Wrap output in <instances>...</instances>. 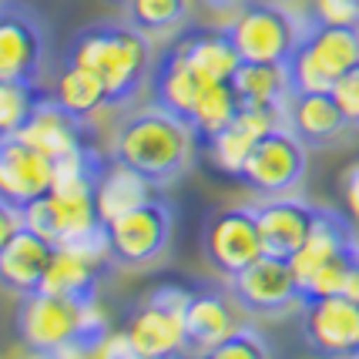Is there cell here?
Masks as SVG:
<instances>
[{"mask_svg":"<svg viewBox=\"0 0 359 359\" xmlns=\"http://www.w3.org/2000/svg\"><path fill=\"white\" fill-rule=\"evenodd\" d=\"M91 356H128L135 359V346H131V336H128V329H108L97 343L91 346Z\"/></svg>","mask_w":359,"mask_h":359,"instance_id":"34","label":"cell"},{"mask_svg":"<svg viewBox=\"0 0 359 359\" xmlns=\"http://www.w3.org/2000/svg\"><path fill=\"white\" fill-rule=\"evenodd\" d=\"M232 88L242 104L252 108H276L285 111L289 104V78L282 64H262V61H242L232 74Z\"/></svg>","mask_w":359,"mask_h":359,"instance_id":"25","label":"cell"},{"mask_svg":"<svg viewBox=\"0 0 359 359\" xmlns=\"http://www.w3.org/2000/svg\"><path fill=\"white\" fill-rule=\"evenodd\" d=\"M359 259V242L349 245L346 252H339L336 259H329L326 266H319L302 282V299H319V296H343V285H346V276L349 269L356 266Z\"/></svg>","mask_w":359,"mask_h":359,"instance_id":"30","label":"cell"},{"mask_svg":"<svg viewBox=\"0 0 359 359\" xmlns=\"http://www.w3.org/2000/svg\"><path fill=\"white\" fill-rule=\"evenodd\" d=\"M282 121H285V111L242 104V108H238V114H235L232 121L222 128L215 138L205 141L202 151L215 161V168H219V172L238 175V168H242L245 155L252 151V144L262 138V135H269L272 128H279Z\"/></svg>","mask_w":359,"mask_h":359,"instance_id":"15","label":"cell"},{"mask_svg":"<svg viewBox=\"0 0 359 359\" xmlns=\"http://www.w3.org/2000/svg\"><path fill=\"white\" fill-rule=\"evenodd\" d=\"M343 202H346L349 219L359 225V161L356 165H349L346 175H343Z\"/></svg>","mask_w":359,"mask_h":359,"instance_id":"35","label":"cell"},{"mask_svg":"<svg viewBox=\"0 0 359 359\" xmlns=\"http://www.w3.org/2000/svg\"><path fill=\"white\" fill-rule=\"evenodd\" d=\"M111 326L97 299L78 302V299L50 296L41 289L20 296L17 332L24 346L37 356H91V346Z\"/></svg>","mask_w":359,"mask_h":359,"instance_id":"3","label":"cell"},{"mask_svg":"<svg viewBox=\"0 0 359 359\" xmlns=\"http://www.w3.org/2000/svg\"><path fill=\"white\" fill-rule=\"evenodd\" d=\"M47 54V34L41 17L24 4L0 0V78L37 84Z\"/></svg>","mask_w":359,"mask_h":359,"instance_id":"11","label":"cell"},{"mask_svg":"<svg viewBox=\"0 0 359 359\" xmlns=\"http://www.w3.org/2000/svg\"><path fill=\"white\" fill-rule=\"evenodd\" d=\"M359 64V27L319 24L302 17V37L285 57L289 94L332 91V84Z\"/></svg>","mask_w":359,"mask_h":359,"instance_id":"4","label":"cell"},{"mask_svg":"<svg viewBox=\"0 0 359 359\" xmlns=\"http://www.w3.org/2000/svg\"><path fill=\"white\" fill-rule=\"evenodd\" d=\"M306 141L296 138V131L289 125L272 128L269 135L252 144L245 155L238 178L262 198H276V195H292L299 182L306 178Z\"/></svg>","mask_w":359,"mask_h":359,"instance_id":"7","label":"cell"},{"mask_svg":"<svg viewBox=\"0 0 359 359\" xmlns=\"http://www.w3.org/2000/svg\"><path fill=\"white\" fill-rule=\"evenodd\" d=\"M54 185V161L41 155L34 144L14 135L0 141V198L17 205H31L34 198L47 195Z\"/></svg>","mask_w":359,"mask_h":359,"instance_id":"13","label":"cell"},{"mask_svg":"<svg viewBox=\"0 0 359 359\" xmlns=\"http://www.w3.org/2000/svg\"><path fill=\"white\" fill-rule=\"evenodd\" d=\"M47 97L44 88L27 84V81H4L0 78V141L20 135L27 125L31 111Z\"/></svg>","mask_w":359,"mask_h":359,"instance_id":"29","label":"cell"},{"mask_svg":"<svg viewBox=\"0 0 359 359\" xmlns=\"http://www.w3.org/2000/svg\"><path fill=\"white\" fill-rule=\"evenodd\" d=\"M229 296L238 309L252 316H282L302 306V289L289 259L269 252L229 276Z\"/></svg>","mask_w":359,"mask_h":359,"instance_id":"9","label":"cell"},{"mask_svg":"<svg viewBox=\"0 0 359 359\" xmlns=\"http://www.w3.org/2000/svg\"><path fill=\"white\" fill-rule=\"evenodd\" d=\"M332 101L339 104V111H343L346 125L349 128H359V64L356 67H349L343 78L332 84Z\"/></svg>","mask_w":359,"mask_h":359,"instance_id":"33","label":"cell"},{"mask_svg":"<svg viewBox=\"0 0 359 359\" xmlns=\"http://www.w3.org/2000/svg\"><path fill=\"white\" fill-rule=\"evenodd\" d=\"M20 225H24V222H20V208L0 198V249L11 242V235H14Z\"/></svg>","mask_w":359,"mask_h":359,"instance_id":"36","label":"cell"},{"mask_svg":"<svg viewBox=\"0 0 359 359\" xmlns=\"http://www.w3.org/2000/svg\"><path fill=\"white\" fill-rule=\"evenodd\" d=\"M202 252L208 259V266L222 272L225 279L235 276L238 269H245L249 262H255L259 255H266L255 208H245V205L219 208L212 219L205 222Z\"/></svg>","mask_w":359,"mask_h":359,"instance_id":"10","label":"cell"},{"mask_svg":"<svg viewBox=\"0 0 359 359\" xmlns=\"http://www.w3.org/2000/svg\"><path fill=\"white\" fill-rule=\"evenodd\" d=\"M238 326L235 323L229 302L219 292H191L185 306V336H188V353L208 356L215 346Z\"/></svg>","mask_w":359,"mask_h":359,"instance_id":"24","label":"cell"},{"mask_svg":"<svg viewBox=\"0 0 359 359\" xmlns=\"http://www.w3.org/2000/svg\"><path fill=\"white\" fill-rule=\"evenodd\" d=\"M242 108L238 94H235L232 81H215V84H202V91L191 104V114H188V125L195 128V138H198V148L205 141H212L222 128L232 121Z\"/></svg>","mask_w":359,"mask_h":359,"instance_id":"26","label":"cell"},{"mask_svg":"<svg viewBox=\"0 0 359 359\" xmlns=\"http://www.w3.org/2000/svg\"><path fill=\"white\" fill-rule=\"evenodd\" d=\"M205 4H208L212 11H235L242 0H205Z\"/></svg>","mask_w":359,"mask_h":359,"instance_id":"37","label":"cell"},{"mask_svg":"<svg viewBox=\"0 0 359 359\" xmlns=\"http://www.w3.org/2000/svg\"><path fill=\"white\" fill-rule=\"evenodd\" d=\"M128 24H135L141 34L155 37H168L178 34V27L191 14V0H128Z\"/></svg>","mask_w":359,"mask_h":359,"instance_id":"28","label":"cell"},{"mask_svg":"<svg viewBox=\"0 0 359 359\" xmlns=\"http://www.w3.org/2000/svg\"><path fill=\"white\" fill-rule=\"evenodd\" d=\"M54 242L37 235L34 229L20 225L11 242L0 249V285L11 289L17 296H27V292H37L41 282H44V272L50 266V255H54Z\"/></svg>","mask_w":359,"mask_h":359,"instance_id":"17","label":"cell"},{"mask_svg":"<svg viewBox=\"0 0 359 359\" xmlns=\"http://www.w3.org/2000/svg\"><path fill=\"white\" fill-rule=\"evenodd\" d=\"M188 296H191L188 289L168 282V285H158L155 292L131 313L125 329L138 356L168 359L188 353V336H185Z\"/></svg>","mask_w":359,"mask_h":359,"instance_id":"6","label":"cell"},{"mask_svg":"<svg viewBox=\"0 0 359 359\" xmlns=\"http://www.w3.org/2000/svg\"><path fill=\"white\" fill-rule=\"evenodd\" d=\"M108 266H97L91 259H84L67 245H57L50 255V266L44 272L41 292L64 299H78V302H94L101 292V279H104Z\"/></svg>","mask_w":359,"mask_h":359,"instance_id":"23","label":"cell"},{"mask_svg":"<svg viewBox=\"0 0 359 359\" xmlns=\"http://www.w3.org/2000/svg\"><path fill=\"white\" fill-rule=\"evenodd\" d=\"M108 225V238H111V255H114V266L125 269H144L158 262L168 242H172V229H175V212L168 202L151 198V202L131 208L118 219L104 222Z\"/></svg>","mask_w":359,"mask_h":359,"instance_id":"8","label":"cell"},{"mask_svg":"<svg viewBox=\"0 0 359 359\" xmlns=\"http://www.w3.org/2000/svg\"><path fill=\"white\" fill-rule=\"evenodd\" d=\"M269 353H272V349H269L266 336H262L259 329L235 326L208 356L212 359H262V356H269Z\"/></svg>","mask_w":359,"mask_h":359,"instance_id":"31","label":"cell"},{"mask_svg":"<svg viewBox=\"0 0 359 359\" xmlns=\"http://www.w3.org/2000/svg\"><path fill=\"white\" fill-rule=\"evenodd\" d=\"M50 97L71 114H78V118H94L101 108H108V91H104L101 78L71 61L64 64V71L57 74L54 88H50Z\"/></svg>","mask_w":359,"mask_h":359,"instance_id":"27","label":"cell"},{"mask_svg":"<svg viewBox=\"0 0 359 359\" xmlns=\"http://www.w3.org/2000/svg\"><path fill=\"white\" fill-rule=\"evenodd\" d=\"M306 20L339 24V27H359V0H309Z\"/></svg>","mask_w":359,"mask_h":359,"instance_id":"32","label":"cell"},{"mask_svg":"<svg viewBox=\"0 0 359 359\" xmlns=\"http://www.w3.org/2000/svg\"><path fill=\"white\" fill-rule=\"evenodd\" d=\"M20 138L27 141V144H34V148H37L41 155H47L50 161H61V158L94 144L88 118H78V114H71L67 108H61V104L50 97V91H47L44 101L31 111L27 125L20 128Z\"/></svg>","mask_w":359,"mask_h":359,"instance_id":"14","label":"cell"},{"mask_svg":"<svg viewBox=\"0 0 359 359\" xmlns=\"http://www.w3.org/2000/svg\"><path fill=\"white\" fill-rule=\"evenodd\" d=\"M285 125L292 128L296 138L306 141V144H326V141L339 138L349 128L329 91L292 94L289 104H285Z\"/></svg>","mask_w":359,"mask_h":359,"instance_id":"21","label":"cell"},{"mask_svg":"<svg viewBox=\"0 0 359 359\" xmlns=\"http://www.w3.org/2000/svg\"><path fill=\"white\" fill-rule=\"evenodd\" d=\"M255 208V219H259V232H262V245L269 255H279V259H292L299 252V245L306 242V235L313 232V222L319 205L299 202L289 195H276L266 202L252 205Z\"/></svg>","mask_w":359,"mask_h":359,"instance_id":"16","label":"cell"},{"mask_svg":"<svg viewBox=\"0 0 359 359\" xmlns=\"http://www.w3.org/2000/svg\"><path fill=\"white\" fill-rule=\"evenodd\" d=\"M175 47L185 54L188 67L195 71V78L202 84L232 81L235 67L242 64L229 27H191L175 37Z\"/></svg>","mask_w":359,"mask_h":359,"instance_id":"18","label":"cell"},{"mask_svg":"<svg viewBox=\"0 0 359 359\" xmlns=\"http://www.w3.org/2000/svg\"><path fill=\"white\" fill-rule=\"evenodd\" d=\"M232 44L242 61L285 64L292 47L302 37V17H296L282 4L269 0H242L229 24Z\"/></svg>","mask_w":359,"mask_h":359,"instance_id":"5","label":"cell"},{"mask_svg":"<svg viewBox=\"0 0 359 359\" xmlns=\"http://www.w3.org/2000/svg\"><path fill=\"white\" fill-rule=\"evenodd\" d=\"M356 229L332 208H319L316 212V222H313V232L306 235V242L299 245V252L289 259V266L296 272L299 279V289L302 282L313 276L319 266H326L329 259H336L339 252H346L349 245H356Z\"/></svg>","mask_w":359,"mask_h":359,"instance_id":"19","label":"cell"},{"mask_svg":"<svg viewBox=\"0 0 359 359\" xmlns=\"http://www.w3.org/2000/svg\"><path fill=\"white\" fill-rule=\"evenodd\" d=\"M151 198H155V185L144 175L135 172V168H128L118 158L108 155L104 168L97 175V185H94L97 219L111 222L118 215H125V212H131V208H138V205L151 202Z\"/></svg>","mask_w":359,"mask_h":359,"instance_id":"20","label":"cell"},{"mask_svg":"<svg viewBox=\"0 0 359 359\" xmlns=\"http://www.w3.org/2000/svg\"><path fill=\"white\" fill-rule=\"evenodd\" d=\"M195 151H198L195 128L185 118L151 104L121 121L108 155L144 175L155 188H168L188 175Z\"/></svg>","mask_w":359,"mask_h":359,"instance_id":"1","label":"cell"},{"mask_svg":"<svg viewBox=\"0 0 359 359\" xmlns=\"http://www.w3.org/2000/svg\"><path fill=\"white\" fill-rule=\"evenodd\" d=\"M67 61L88 67L101 78L108 91V108L135 101L144 81L151 78V37L141 34L135 24H91L71 37Z\"/></svg>","mask_w":359,"mask_h":359,"instance_id":"2","label":"cell"},{"mask_svg":"<svg viewBox=\"0 0 359 359\" xmlns=\"http://www.w3.org/2000/svg\"><path fill=\"white\" fill-rule=\"evenodd\" d=\"M111 7H128V0H108Z\"/></svg>","mask_w":359,"mask_h":359,"instance_id":"38","label":"cell"},{"mask_svg":"<svg viewBox=\"0 0 359 359\" xmlns=\"http://www.w3.org/2000/svg\"><path fill=\"white\" fill-rule=\"evenodd\" d=\"M302 336L316 356H359V302L346 296L302 299Z\"/></svg>","mask_w":359,"mask_h":359,"instance_id":"12","label":"cell"},{"mask_svg":"<svg viewBox=\"0 0 359 359\" xmlns=\"http://www.w3.org/2000/svg\"><path fill=\"white\" fill-rule=\"evenodd\" d=\"M198 91H202V81L195 78V71L188 67L185 54H182L172 41V44L161 50V57L155 61V67H151V94H155V104L188 121Z\"/></svg>","mask_w":359,"mask_h":359,"instance_id":"22","label":"cell"}]
</instances>
